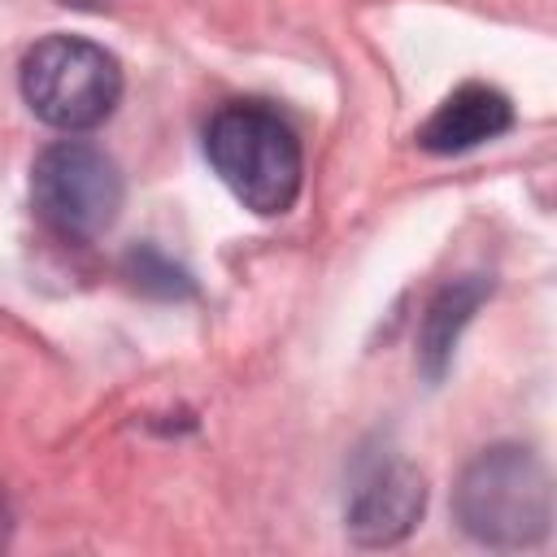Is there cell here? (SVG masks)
I'll use <instances>...</instances> for the list:
<instances>
[{
    "instance_id": "obj_1",
    "label": "cell",
    "mask_w": 557,
    "mask_h": 557,
    "mask_svg": "<svg viewBox=\"0 0 557 557\" xmlns=\"http://www.w3.org/2000/svg\"><path fill=\"white\" fill-rule=\"evenodd\" d=\"M205 157L213 174L226 183V191L261 218L287 213L300 196V178H305L300 139L274 109L257 100L222 104L209 117Z\"/></svg>"
},
{
    "instance_id": "obj_2",
    "label": "cell",
    "mask_w": 557,
    "mask_h": 557,
    "mask_svg": "<svg viewBox=\"0 0 557 557\" xmlns=\"http://www.w3.org/2000/svg\"><path fill=\"white\" fill-rule=\"evenodd\" d=\"M461 531L483 548H531L553 527V487L544 461L522 444L474 453L453 487Z\"/></svg>"
},
{
    "instance_id": "obj_3",
    "label": "cell",
    "mask_w": 557,
    "mask_h": 557,
    "mask_svg": "<svg viewBox=\"0 0 557 557\" xmlns=\"http://www.w3.org/2000/svg\"><path fill=\"white\" fill-rule=\"evenodd\" d=\"M22 100L57 131H91L122 100V65L83 35H48L22 61Z\"/></svg>"
},
{
    "instance_id": "obj_4",
    "label": "cell",
    "mask_w": 557,
    "mask_h": 557,
    "mask_svg": "<svg viewBox=\"0 0 557 557\" xmlns=\"http://www.w3.org/2000/svg\"><path fill=\"white\" fill-rule=\"evenodd\" d=\"M122 174L113 157L87 139H57L30 165L39 218L65 239H96L122 213Z\"/></svg>"
},
{
    "instance_id": "obj_5",
    "label": "cell",
    "mask_w": 557,
    "mask_h": 557,
    "mask_svg": "<svg viewBox=\"0 0 557 557\" xmlns=\"http://www.w3.org/2000/svg\"><path fill=\"white\" fill-rule=\"evenodd\" d=\"M422 509H426V483H422V474L409 461L392 457V461H374L357 479V487L348 496L344 527H348V535L357 544L387 548V544H400L418 527Z\"/></svg>"
},
{
    "instance_id": "obj_6",
    "label": "cell",
    "mask_w": 557,
    "mask_h": 557,
    "mask_svg": "<svg viewBox=\"0 0 557 557\" xmlns=\"http://www.w3.org/2000/svg\"><path fill=\"white\" fill-rule=\"evenodd\" d=\"M509 126H513V104L505 91H496L487 83H461L426 117V126L418 131V144L426 152L453 157V152H470L496 135H505Z\"/></svg>"
},
{
    "instance_id": "obj_7",
    "label": "cell",
    "mask_w": 557,
    "mask_h": 557,
    "mask_svg": "<svg viewBox=\"0 0 557 557\" xmlns=\"http://www.w3.org/2000/svg\"><path fill=\"white\" fill-rule=\"evenodd\" d=\"M487 292H492V283L483 274H466V278L444 283L431 296V305L422 313V326H418V366L431 383H440L444 370L453 366L457 339L470 326V318L479 313V305L487 300Z\"/></svg>"
},
{
    "instance_id": "obj_8",
    "label": "cell",
    "mask_w": 557,
    "mask_h": 557,
    "mask_svg": "<svg viewBox=\"0 0 557 557\" xmlns=\"http://www.w3.org/2000/svg\"><path fill=\"white\" fill-rule=\"evenodd\" d=\"M126 274L135 278L139 292H152V296H165V300H174V296H191V278H187L178 265H170L157 248H139V252H131V257H126Z\"/></svg>"
},
{
    "instance_id": "obj_9",
    "label": "cell",
    "mask_w": 557,
    "mask_h": 557,
    "mask_svg": "<svg viewBox=\"0 0 557 557\" xmlns=\"http://www.w3.org/2000/svg\"><path fill=\"white\" fill-rule=\"evenodd\" d=\"M9 535H13V513H9V500H4V492H0V548L9 544Z\"/></svg>"
}]
</instances>
